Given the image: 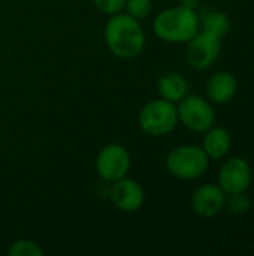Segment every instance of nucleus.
<instances>
[{
	"label": "nucleus",
	"mask_w": 254,
	"mask_h": 256,
	"mask_svg": "<svg viewBox=\"0 0 254 256\" xmlns=\"http://www.w3.org/2000/svg\"><path fill=\"white\" fill-rule=\"evenodd\" d=\"M108 50L118 58L130 60L138 57L145 48V32L141 21L120 12L111 15L103 32Z\"/></svg>",
	"instance_id": "obj_1"
},
{
	"label": "nucleus",
	"mask_w": 254,
	"mask_h": 256,
	"mask_svg": "<svg viewBox=\"0 0 254 256\" xmlns=\"http://www.w3.org/2000/svg\"><path fill=\"white\" fill-rule=\"evenodd\" d=\"M201 27L195 9L178 4L157 14L153 21L154 34L168 44H187Z\"/></svg>",
	"instance_id": "obj_2"
},
{
	"label": "nucleus",
	"mask_w": 254,
	"mask_h": 256,
	"mask_svg": "<svg viewBox=\"0 0 254 256\" xmlns=\"http://www.w3.org/2000/svg\"><path fill=\"white\" fill-rule=\"evenodd\" d=\"M210 165V158L202 147L184 144L172 148L166 156V168L175 178L196 180L201 178Z\"/></svg>",
	"instance_id": "obj_3"
},
{
	"label": "nucleus",
	"mask_w": 254,
	"mask_h": 256,
	"mask_svg": "<svg viewBox=\"0 0 254 256\" xmlns=\"http://www.w3.org/2000/svg\"><path fill=\"white\" fill-rule=\"evenodd\" d=\"M178 123L177 104L162 98L145 104L138 116V124L141 130L153 138H160L171 134Z\"/></svg>",
	"instance_id": "obj_4"
},
{
	"label": "nucleus",
	"mask_w": 254,
	"mask_h": 256,
	"mask_svg": "<svg viewBox=\"0 0 254 256\" xmlns=\"http://www.w3.org/2000/svg\"><path fill=\"white\" fill-rule=\"evenodd\" d=\"M178 122L192 132H207L216 123V111L207 99L198 94H186L177 104Z\"/></svg>",
	"instance_id": "obj_5"
},
{
	"label": "nucleus",
	"mask_w": 254,
	"mask_h": 256,
	"mask_svg": "<svg viewBox=\"0 0 254 256\" xmlns=\"http://www.w3.org/2000/svg\"><path fill=\"white\" fill-rule=\"evenodd\" d=\"M132 166V158L129 150L117 142L106 144L100 148L96 158V172L106 182L114 183L123 177H127Z\"/></svg>",
	"instance_id": "obj_6"
},
{
	"label": "nucleus",
	"mask_w": 254,
	"mask_h": 256,
	"mask_svg": "<svg viewBox=\"0 0 254 256\" xmlns=\"http://www.w3.org/2000/svg\"><path fill=\"white\" fill-rule=\"evenodd\" d=\"M222 51V39L207 32H198L186 48V60L190 68L196 70H205L211 68Z\"/></svg>",
	"instance_id": "obj_7"
},
{
	"label": "nucleus",
	"mask_w": 254,
	"mask_h": 256,
	"mask_svg": "<svg viewBox=\"0 0 254 256\" xmlns=\"http://www.w3.org/2000/svg\"><path fill=\"white\" fill-rule=\"evenodd\" d=\"M219 186L226 195L247 192L252 186L253 171L247 159L235 156L228 159L219 171Z\"/></svg>",
	"instance_id": "obj_8"
},
{
	"label": "nucleus",
	"mask_w": 254,
	"mask_h": 256,
	"mask_svg": "<svg viewBox=\"0 0 254 256\" xmlns=\"http://www.w3.org/2000/svg\"><path fill=\"white\" fill-rule=\"evenodd\" d=\"M109 200L117 210L123 213H135L144 206L145 192L136 180L123 177L112 183Z\"/></svg>",
	"instance_id": "obj_9"
},
{
	"label": "nucleus",
	"mask_w": 254,
	"mask_h": 256,
	"mask_svg": "<svg viewBox=\"0 0 254 256\" xmlns=\"http://www.w3.org/2000/svg\"><path fill=\"white\" fill-rule=\"evenodd\" d=\"M192 210L195 214L210 219L217 216L226 206V194L219 184H202L192 195Z\"/></svg>",
	"instance_id": "obj_10"
},
{
	"label": "nucleus",
	"mask_w": 254,
	"mask_h": 256,
	"mask_svg": "<svg viewBox=\"0 0 254 256\" xmlns=\"http://www.w3.org/2000/svg\"><path fill=\"white\" fill-rule=\"evenodd\" d=\"M238 92V81L232 72L220 70L207 82V96L213 104H229Z\"/></svg>",
	"instance_id": "obj_11"
},
{
	"label": "nucleus",
	"mask_w": 254,
	"mask_h": 256,
	"mask_svg": "<svg viewBox=\"0 0 254 256\" xmlns=\"http://www.w3.org/2000/svg\"><path fill=\"white\" fill-rule=\"evenodd\" d=\"M204 152L207 153V156L213 160H219L223 159L231 147H232V136L229 134L228 129L225 128H211L205 132L202 146Z\"/></svg>",
	"instance_id": "obj_12"
},
{
	"label": "nucleus",
	"mask_w": 254,
	"mask_h": 256,
	"mask_svg": "<svg viewBox=\"0 0 254 256\" xmlns=\"http://www.w3.org/2000/svg\"><path fill=\"white\" fill-rule=\"evenodd\" d=\"M157 92L162 99L178 104L189 92V82L180 72H166L157 81Z\"/></svg>",
	"instance_id": "obj_13"
},
{
	"label": "nucleus",
	"mask_w": 254,
	"mask_h": 256,
	"mask_svg": "<svg viewBox=\"0 0 254 256\" xmlns=\"http://www.w3.org/2000/svg\"><path fill=\"white\" fill-rule=\"evenodd\" d=\"M199 21L204 32L211 33L219 39L225 38L231 32V20L228 14L222 10H210L202 18H199Z\"/></svg>",
	"instance_id": "obj_14"
},
{
	"label": "nucleus",
	"mask_w": 254,
	"mask_h": 256,
	"mask_svg": "<svg viewBox=\"0 0 254 256\" xmlns=\"http://www.w3.org/2000/svg\"><path fill=\"white\" fill-rule=\"evenodd\" d=\"M153 10V0H126L124 14L141 21L150 16Z\"/></svg>",
	"instance_id": "obj_15"
},
{
	"label": "nucleus",
	"mask_w": 254,
	"mask_h": 256,
	"mask_svg": "<svg viewBox=\"0 0 254 256\" xmlns=\"http://www.w3.org/2000/svg\"><path fill=\"white\" fill-rule=\"evenodd\" d=\"M9 256H42L43 250L40 246L31 240H18L12 243L7 249Z\"/></svg>",
	"instance_id": "obj_16"
},
{
	"label": "nucleus",
	"mask_w": 254,
	"mask_h": 256,
	"mask_svg": "<svg viewBox=\"0 0 254 256\" xmlns=\"http://www.w3.org/2000/svg\"><path fill=\"white\" fill-rule=\"evenodd\" d=\"M226 204L232 214H246L252 208V200L246 195V192L229 195V200H226Z\"/></svg>",
	"instance_id": "obj_17"
},
{
	"label": "nucleus",
	"mask_w": 254,
	"mask_h": 256,
	"mask_svg": "<svg viewBox=\"0 0 254 256\" xmlns=\"http://www.w3.org/2000/svg\"><path fill=\"white\" fill-rule=\"evenodd\" d=\"M96 9L103 15H115L124 10L126 0H93Z\"/></svg>",
	"instance_id": "obj_18"
},
{
	"label": "nucleus",
	"mask_w": 254,
	"mask_h": 256,
	"mask_svg": "<svg viewBox=\"0 0 254 256\" xmlns=\"http://www.w3.org/2000/svg\"><path fill=\"white\" fill-rule=\"evenodd\" d=\"M198 2H199V0H180V4L195 9V8L198 6Z\"/></svg>",
	"instance_id": "obj_19"
}]
</instances>
